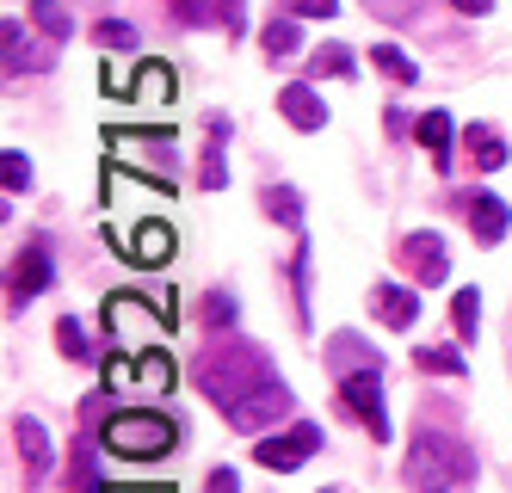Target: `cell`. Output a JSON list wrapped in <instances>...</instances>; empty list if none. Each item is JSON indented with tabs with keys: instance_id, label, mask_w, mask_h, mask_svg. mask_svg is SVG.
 Masks as SVG:
<instances>
[{
	"instance_id": "cell-35",
	"label": "cell",
	"mask_w": 512,
	"mask_h": 493,
	"mask_svg": "<svg viewBox=\"0 0 512 493\" xmlns=\"http://www.w3.org/2000/svg\"><path fill=\"white\" fill-rule=\"evenodd\" d=\"M457 13H469V19H482V13H494V0H451Z\"/></svg>"
},
{
	"instance_id": "cell-11",
	"label": "cell",
	"mask_w": 512,
	"mask_h": 493,
	"mask_svg": "<svg viewBox=\"0 0 512 493\" xmlns=\"http://www.w3.org/2000/svg\"><path fill=\"white\" fill-rule=\"evenodd\" d=\"M371 309H377V321H383V327L408 333V327L420 321V296H414L408 284H377V290H371Z\"/></svg>"
},
{
	"instance_id": "cell-24",
	"label": "cell",
	"mask_w": 512,
	"mask_h": 493,
	"mask_svg": "<svg viewBox=\"0 0 512 493\" xmlns=\"http://www.w3.org/2000/svg\"><path fill=\"white\" fill-rule=\"evenodd\" d=\"M371 68H383L395 87H414V81H420V68H414L408 56H401L395 44H371Z\"/></svg>"
},
{
	"instance_id": "cell-36",
	"label": "cell",
	"mask_w": 512,
	"mask_h": 493,
	"mask_svg": "<svg viewBox=\"0 0 512 493\" xmlns=\"http://www.w3.org/2000/svg\"><path fill=\"white\" fill-rule=\"evenodd\" d=\"M321 493H340V487H321Z\"/></svg>"
},
{
	"instance_id": "cell-33",
	"label": "cell",
	"mask_w": 512,
	"mask_h": 493,
	"mask_svg": "<svg viewBox=\"0 0 512 493\" xmlns=\"http://www.w3.org/2000/svg\"><path fill=\"white\" fill-rule=\"evenodd\" d=\"M284 7L297 13V19H334V13H340V0H284Z\"/></svg>"
},
{
	"instance_id": "cell-5",
	"label": "cell",
	"mask_w": 512,
	"mask_h": 493,
	"mask_svg": "<svg viewBox=\"0 0 512 493\" xmlns=\"http://www.w3.org/2000/svg\"><path fill=\"white\" fill-rule=\"evenodd\" d=\"M321 444H327V438H321V426H315V420H297L290 432H266L260 444H253V463L272 469V475H290V469H303Z\"/></svg>"
},
{
	"instance_id": "cell-30",
	"label": "cell",
	"mask_w": 512,
	"mask_h": 493,
	"mask_svg": "<svg viewBox=\"0 0 512 493\" xmlns=\"http://www.w3.org/2000/svg\"><path fill=\"white\" fill-rule=\"evenodd\" d=\"M136 81H142V87H136L142 99H173V74H167L161 62H142V74H136Z\"/></svg>"
},
{
	"instance_id": "cell-12",
	"label": "cell",
	"mask_w": 512,
	"mask_h": 493,
	"mask_svg": "<svg viewBox=\"0 0 512 493\" xmlns=\"http://www.w3.org/2000/svg\"><path fill=\"white\" fill-rule=\"evenodd\" d=\"M278 111L297 130H327V105H321V93L309 87V81H290L284 93H278Z\"/></svg>"
},
{
	"instance_id": "cell-10",
	"label": "cell",
	"mask_w": 512,
	"mask_h": 493,
	"mask_svg": "<svg viewBox=\"0 0 512 493\" xmlns=\"http://www.w3.org/2000/svg\"><path fill=\"white\" fill-rule=\"evenodd\" d=\"M44 290H50V247L31 241V247L13 259V309H25V302L44 296Z\"/></svg>"
},
{
	"instance_id": "cell-13",
	"label": "cell",
	"mask_w": 512,
	"mask_h": 493,
	"mask_svg": "<svg viewBox=\"0 0 512 493\" xmlns=\"http://www.w3.org/2000/svg\"><path fill=\"white\" fill-rule=\"evenodd\" d=\"M0 37H7V74H44L50 62H56V50H44V44H31V37H25V25L19 19H7V25H0Z\"/></svg>"
},
{
	"instance_id": "cell-14",
	"label": "cell",
	"mask_w": 512,
	"mask_h": 493,
	"mask_svg": "<svg viewBox=\"0 0 512 493\" xmlns=\"http://www.w3.org/2000/svg\"><path fill=\"white\" fill-rule=\"evenodd\" d=\"M204 130H210V142H204V161H198V185H204V192H223V185H229V161H223L229 118H210Z\"/></svg>"
},
{
	"instance_id": "cell-7",
	"label": "cell",
	"mask_w": 512,
	"mask_h": 493,
	"mask_svg": "<svg viewBox=\"0 0 512 493\" xmlns=\"http://www.w3.org/2000/svg\"><path fill=\"white\" fill-rule=\"evenodd\" d=\"M167 13L179 19V25H223V31H241V19H247V0H167Z\"/></svg>"
},
{
	"instance_id": "cell-28",
	"label": "cell",
	"mask_w": 512,
	"mask_h": 493,
	"mask_svg": "<svg viewBox=\"0 0 512 493\" xmlns=\"http://www.w3.org/2000/svg\"><path fill=\"white\" fill-rule=\"evenodd\" d=\"M290 284H297V321L309 327V241H297L290 253Z\"/></svg>"
},
{
	"instance_id": "cell-4",
	"label": "cell",
	"mask_w": 512,
	"mask_h": 493,
	"mask_svg": "<svg viewBox=\"0 0 512 493\" xmlns=\"http://www.w3.org/2000/svg\"><path fill=\"white\" fill-rule=\"evenodd\" d=\"M340 401L346 413L371 432V444H389V407H383V364H364L340 376Z\"/></svg>"
},
{
	"instance_id": "cell-9",
	"label": "cell",
	"mask_w": 512,
	"mask_h": 493,
	"mask_svg": "<svg viewBox=\"0 0 512 493\" xmlns=\"http://www.w3.org/2000/svg\"><path fill=\"white\" fill-rule=\"evenodd\" d=\"M463 216H469V229H475V241H482V247H500L506 229H512V210L494 192H469L463 198Z\"/></svg>"
},
{
	"instance_id": "cell-22",
	"label": "cell",
	"mask_w": 512,
	"mask_h": 493,
	"mask_svg": "<svg viewBox=\"0 0 512 493\" xmlns=\"http://www.w3.org/2000/svg\"><path fill=\"white\" fill-rule=\"evenodd\" d=\"M260 44H266L272 62H284V56H297V50H303V31H297V19H272V25L260 31Z\"/></svg>"
},
{
	"instance_id": "cell-16",
	"label": "cell",
	"mask_w": 512,
	"mask_h": 493,
	"mask_svg": "<svg viewBox=\"0 0 512 493\" xmlns=\"http://www.w3.org/2000/svg\"><path fill=\"white\" fill-rule=\"evenodd\" d=\"M99 450H105V444L75 438V457H68V493H118V487L99 481Z\"/></svg>"
},
{
	"instance_id": "cell-34",
	"label": "cell",
	"mask_w": 512,
	"mask_h": 493,
	"mask_svg": "<svg viewBox=\"0 0 512 493\" xmlns=\"http://www.w3.org/2000/svg\"><path fill=\"white\" fill-rule=\"evenodd\" d=\"M210 493H241V475L235 469H210Z\"/></svg>"
},
{
	"instance_id": "cell-27",
	"label": "cell",
	"mask_w": 512,
	"mask_h": 493,
	"mask_svg": "<svg viewBox=\"0 0 512 493\" xmlns=\"http://www.w3.org/2000/svg\"><path fill=\"white\" fill-rule=\"evenodd\" d=\"M451 321H457V333H463V339H475V327H482V290H457Z\"/></svg>"
},
{
	"instance_id": "cell-2",
	"label": "cell",
	"mask_w": 512,
	"mask_h": 493,
	"mask_svg": "<svg viewBox=\"0 0 512 493\" xmlns=\"http://www.w3.org/2000/svg\"><path fill=\"white\" fill-rule=\"evenodd\" d=\"M401 475H408L414 493H451L475 475V457L451 432H414V450H408V463H401Z\"/></svg>"
},
{
	"instance_id": "cell-3",
	"label": "cell",
	"mask_w": 512,
	"mask_h": 493,
	"mask_svg": "<svg viewBox=\"0 0 512 493\" xmlns=\"http://www.w3.org/2000/svg\"><path fill=\"white\" fill-rule=\"evenodd\" d=\"M99 444L112 450V457H124V463H155L179 444V426L155 407H124V413H112V420L99 426Z\"/></svg>"
},
{
	"instance_id": "cell-23",
	"label": "cell",
	"mask_w": 512,
	"mask_h": 493,
	"mask_svg": "<svg viewBox=\"0 0 512 493\" xmlns=\"http://www.w3.org/2000/svg\"><path fill=\"white\" fill-rule=\"evenodd\" d=\"M414 364H420L426 376H469V358H463V352H451V346H420V352H414Z\"/></svg>"
},
{
	"instance_id": "cell-1",
	"label": "cell",
	"mask_w": 512,
	"mask_h": 493,
	"mask_svg": "<svg viewBox=\"0 0 512 493\" xmlns=\"http://www.w3.org/2000/svg\"><path fill=\"white\" fill-rule=\"evenodd\" d=\"M192 383L223 407V420L235 432H266L272 420H284V413L297 407V395H290V383L272 370V358L253 346V339H235V333L198 352Z\"/></svg>"
},
{
	"instance_id": "cell-17",
	"label": "cell",
	"mask_w": 512,
	"mask_h": 493,
	"mask_svg": "<svg viewBox=\"0 0 512 493\" xmlns=\"http://www.w3.org/2000/svg\"><path fill=\"white\" fill-rule=\"evenodd\" d=\"M451 130H457V124H451V111H426V118L414 124V136H420V148L432 155V167H438V173L451 167Z\"/></svg>"
},
{
	"instance_id": "cell-21",
	"label": "cell",
	"mask_w": 512,
	"mask_h": 493,
	"mask_svg": "<svg viewBox=\"0 0 512 493\" xmlns=\"http://www.w3.org/2000/svg\"><path fill=\"white\" fill-rule=\"evenodd\" d=\"M309 74H315V81H321V74H334V81H352V74H358V56H352L346 44H321L315 62H309Z\"/></svg>"
},
{
	"instance_id": "cell-25",
	"label": "cell",
	"mask_w": 512,
	"mask_h": 493,
	"mask_svg": "<svg viewBox=\"0 0 512 493\" xmlns=\"http://www.w3.org/2000/svg\"><path fill=\"white\" fill-rule=\"evenodd\" d=\"M31 25H38L50 44H62V37H75V19H68L56 0H31Z\"/></svg>"
},
{
	"instance_id": "cell-29",
	"label": "cell",
	"mask_w": 512,
	"mask_h": 493,
	"mask_svg": "<svg viewBox=\"0 0 512 493\" xmlns=\"http://www.w3.org/2000/svg\"><path fill=\"white\" fill-rule=\"evenodd\" d=\"M93 44L99 50H136V25L130 19H105V25H93Z\"/></svg>"
},
{
	"instance_id": "cell-31",
	"label": "cell",
	"mask_w": 512,
	"mask_h": 493,
	"mask_svg": "<svg viewBox=\"0 0 512 493\" xmlns=\"http://www.w3.org/2000/svg\"><path fill=\"white\" fill-rule=\"evenodd\" d=\"M204 321H210L216 333H223V327H235V296H229V290H216V296L204 302Z\"/></svg>"
},
{
	"instance_id": "cell-18",
	"label": "cell",
	"mask_w": 512,
	"mask_h": 493,
	"mask_svg": "<svg viewBox=\"0 0 512 493\" xmlns=\"http://www.w3.org/2000/svg\"><path fill=\"white\" fill-rule=\"evenodd\" d=\"M469 155H475V167H482V173H500L506 167V136L494 124H469Z\"/></svg>"
},
{
	"instance_id": "cell-19",
	"label": "cell",
	"mask_w": 512,
	"mask_h": 493,
	"mask_svg": "<svg viewBox=\"0 0 512 493\" xmlns=\"http://www.w3.org/2000/svg\"><path fill=\"white\" fill-rule=\"evenodd\" d=\"M266 216L284 222L290 235H303V192L297 185H266Z\"/></svg>"
},
{
	"instance_id": "cell-20",
	"label": "cell",
	"mask_w": 512,
	"mask_h": 493,
	"mask_svg": "<svg viewBox=\"0 0 512 493\" xmlns=\"http://www.w3.org/2000/svg\"><path fill=\"white\" fill-rule=\"evenodd\" d=\"M327 358H334V370H340V376H346V370H364V364H383V358L364 346L358 333H334V339H327Z\"/></svg>"
},
{
	"instance_id": "cell-6",
	"label": "cell",
	"mask_w": 512,
	"mask_h": 493,
	"mask_svg": "<svg viewBox=\"0 0 512 493\" xmlns=\"http://www.w3.org/2000/svg\"><path fill=\"white\" fill-rule=\"evenodd\" d=\"M395 259H401V272H408L420 290H432V284H445V278H451V247L438 241L432 229H414V235H401Z\"/></svg>"
},
{
	"instance_id": "cell-8",
	"label": "cell",
	"mask_w": 512,
	"mask_h": 493,
	"mask_svg": "<svg viewBox=\"0 0 512 493\" xmlns=\"http://www.w3.org/2000/svg\"><path fill=\"white\" fill-rule=\"evenodd\" d=\"M13 444H19L25 481H31V487H38V481H50V432H44V420H31V413H19V420H13Z\"/></svg>"
},
{
	"instance_id": "cell-26",
	"label": "cell",
	"mask_w": 512,
	"mask_h": 493,
	"mask_svg": "<svg viewBox=\"0 0 512 493\" xmlns=\"http://www.w3.org/2000/svg\"><path fill=\"white\" fill-rule=\"evenodd\" d=\"M56 346H62V358H75V364H87V358H93L87 327H81L75 315H62V321H56Z\"/></svg>"
},
{
	"instance_id": "cell-32",
	"label": "cell",
	"mask_w": 512,
	"mask_h": 493,
	"mask_svg": "<svg viewBox=\"0 0 512 493\" xmlns=\"http://www.w3.org/2000/svg\"><path fill=\"white\" fill-rule=\"evenodd\" d=\"M0 167H7V192H25V185H31V161L19 155V148H7V161H0Z\"/></svg>"
},
{
	"instance_id": "cell-15",
	"label": "cell",
	"mask_w": 512,
	"mask_h": 493,
	"mask_svg": "<svg viewBox=\"0 0 512 493\" xmlns=\"http://www.w3.org/2000/svg\"><path fill=\"white\" fill-rule=\"evenodd\" d=\"M118 253H130L136 265H161V259L173 253V229H167V222H142L130 241L118 235Z\"/></svg>"
}]
</instances>
